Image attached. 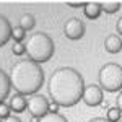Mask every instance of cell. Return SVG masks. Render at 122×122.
I'll list each match as a JSON object with an SVG mask.
<instances>
[{
	"mask_svg": "<svg viewBox=\"0 0 122 122\" xmlns=\"http://www.w3.org/2000/svg\"><path fill=\"white\" fill-rule=\"evenodd\" d=\"M25 38H26V31L21 28L20 25L11 28V39H13L15 42H23V41H25Z\"/></svg>",
	"mask_w": 122,
	"mask_h": 122,
	"instance_id": "obj_16",
	"label": "cell"
},
{
	"mask_svg": "<svg viewBox=\"0 0 122 122\" xmlns=\"http://www.w3.org/2000/svg\"><path fill=\"white\" fill-rule=\"evenodd\" d=\"M11 28L13 26L10 25L8 18L0 13V47L5 46L10 39H11Z\"/></svg>",
	"mask_w": 122,
	"mask_h": 122,
	"instance_id": "obj_9",
	"label": "cell"
},
{
	"mask_svg": "<svg viewBox=\"0 0 122 122\" xmlns=\"http://www.w3.org/2000/svg\"><path fill=\"white\" fill-rule=\"evenodd\" d=\"M25 46H26L28 57L39 65L42 62H49L54 56V51H56V44H54L52 38L46 33H41V31L28 36L25 41Z\"/></svg>",
	"mask_w": 122,
	"mask_h": 122,
	"instance_id": "obj_3",
	"label": "cell"
},
{
	"mask_svg": "<svg viewBox=\"0 0 122 122\" xmlns=\"http://www.w3.org/2000/svg\"><path fill=\"white\" fill-rule=\"evenodd\" d=\"M11 83H10V76L5 70L0 68V103H5L7 96L10 94Z\"/></svg>",
	"mask_w": 122,
	"mask_h": 122,
	"instance_id": "obj_10",
	"label": "cell"
},
{
	"mask_svg": "<svg viewBox=\"0 0 122 122\" xmlns=\"http://www.w3.org/2000/svg\"><path fill=\"white\" fill-rule=\"evenodd\" d=\"M10 83L18 94L33 96L44 85V70L42 67L33 62L31 59H21L15 62L10 68Z\"/></svg>",
	"mask_w": 122,
	"mask_h": 122,
	"instance_id": "obj_2",
	"label": "cell"
},
{
	"mask_svg": "<svg viewBox=\"0 0 122 122\" xmlns=\"http://www.w3.org/2000/svg\"><path fill=\"white\" fill-rule=\"evenodd\" d=\"M83 103L90 107H96L103 103V90L101 86L96 83H91V85H86L85 86V91H83Z\"/></svg>",
	"mask_w": 122,
	"mask_h": 122,
	"instance_id": "obj_7",
	"label": "cell"
},
{
	"mask_svg": "<svg viewBox=\"0 0 122 122\" xmlns=\"http://www.w3.org/2000/svg\"><path fill=\"white\" fill-rule=\"evenodd\" d=\"M116 29H117V33L122 36V16L117 20V21H116Z\"/></svg>",
	"mask_w": 122,
	"mask_h": 122,
	"instance_id": "obj_24",
	"label": "cell"
},
{
	"mask_svg": "<svg viewBox=\"0 0 122 122\" xmlns=\"http://www.w3.org/2000/svg\"><path fill=\"white\" fill-rule=\"evenodd\" d=\"M67 5L72 7V8H83V7H85L83 2H67Z\"/></svg>",
	"mask_w": 122,
	"mask_h": 122,
	"instance_id": "obj_21",
	"label": "cell"
},
{
	"mask_svg": "<svg viewBox=\"0 0 122 122\" xmlns=\"http://www.w3.org/2000/svg\"><path fill=\"white\" fill-rule=\"evenodd\" d=\"M106 119H107L109 122H119V121H122V112H121V109H117L116 106H114V107H107Z\"/></svg>",
	"mask_w": 122,
	"mask_h": 122,
	"instance_id": "obj_15",
	"label": "cell"
},
{
	"mask_svg": "<svg viewBox=\"0 0 122 122\" xmlns=\"http://www.w3.org/2000/svg\"><path fill=\"white\" fill-rule=\"evenodd\" d=\"M20 26L25 29V31H31V29L36 26V20H34V16L31 13H25L20 18Z\"/></svg>",
	"mask_w": 122,
	"mask_h": 122,
	"instance_id": "obj_13",
	"label": "cell"
},
{
	"mask_svg": "<svg viewBox=\"0 0 122 122\" xmlns=\"http://www.w3.org/2000/svg\"><path fill=\"white\" fill-rule=\"evenodd\" d=\"M11 52H13L15 56H23V54H26V46H25V42H15L13 47H11Z\"/></svg>",
	"mask_w": 122,
	"mask_h": 122,
	"instance_id": "obj_18",
	"label": "cell"
},
{
	"mask_svg": "<svg viewBox=\"0 0 122 122\" xmlns=\"http://www.w3.org/2000/svg\"><path fill=\"white\" fill-rule=\"evenodd\" d=\"M0 122H3V121H2V119H0Z\"/></svg>",
	"mask_w": 122,
	"mask_h": 122,
	"instance_id": "obj_27",
	"label": "cell"
},
{
	"mask_svg": "<svg viewBox=\"0 0 122 122\" xmlns=\"http://www.w3.org/2000/svg\"><path fill=\"white\" fill-rule=\"evenodd\" d=\"M85 31H86L85 23L80 18H75V16L68 18L65 21V25H64V34H65V38H68L70 41H78V39H81L85 36Z\"/></svg>",
	"mask_w": 122,
	"mask_h": 122,
	"instance_id": "obj_6",
	"label": "cell"
},
{
	"mask_svg": "<svg viewBox=\"0 0 122 122\" xmlns=\"http://www.w3.org/2000/svg\"><path fill=\"white\" fill-rule=\"evenodd\" d=\"M119 122H122V121H119Z\"/></svg>",
	"mask_w": 122,
	"mask_h": 122,
	"instance_id": "obj_28",
	"label": "cell"
},
{
	"mask_svg": "<svg viewBox=\"0 0 122 122\" xmlns=\"http://www.w3.org/2000/svg\"><path fill=\"white\" fill-rule=\"evenodd\" d=\"M101 3L99 2H85L83 13L88 20H98L101 15Z\"/></svg>",
	"mask_w": 122,
	"mask_h": 122,
	"instance_id": "obj_12",
	"label": "cell"
},
{
	"mask_svg": "<svg viewBox=\"0 0 122 122\" xmlns=\"http://www.w3.org/2000/svg\"><path fill=\"white\" fill-rule=\"evenodd\" d=\"M101 3V10L107 15H114L121 10V2H99Z\"/></svg>",
	"mask_w": 122,
	"mask_h": 122,
	"instance_id": "obj_14",
	"label": "cell"
},
{
	"mask_svg": "<svg viewBox=\"0 0 122 122\" xmlns=\"http://www.w3.org/2000/svg\"><path fill=\"white\" fill-rule=\"evenodd\" d=\"M85 86L83 75L78 70L73 67H60L49 76L47 91L54 103L62 107H70L81 101Z\"/></svg>",
	"mask_w": 122,
	"mask_h": 122,
	"instance_id": "obj_1",
	"label": "cell"
},
{
	"mask_svg": "<svg viewBox=\"0 0 122 122\" xmlns=\"http://www.w3.org/2000/svg\"><path fill=\"white\" fill-rule=\"evenodd\" d=\"M39 122H68L67 121L65 116H62V114H51L47 112L44 117H41Z\"/></svg>",
	"mask_w": 122,
	"mask_h": 122,
	"instance_id": "obj_17",
	"label": "cell"
},
{
	"mask_svg": "<svg viewBox=\"0 0 122 122\" xmlns=\"http://www.w3.org/2000/svg\"><path fill=\"white\" fill-rule=\"evenodd\" d=\"M59 107H60V106H59L57 103L51 101V103H49V112L51 114H59Z\"/></svg>",
	"mask_w": 122,
	"mask_h": 122,
	"instance_id": "obj_20",
	"label": "cell"
},
{
	"mask_svg": "<svg viewBox=\"0 0 122 122\" xmlns=\"http://www.w3.org/2000/svg\"><path fill=\"white\" fill-rule=\"evenodd\" d=\"M3 122H21V119H20L18 116H15V114H11L10 117H7Z\"/></svg>",
	"mask_w": 122,
	"mask_h": 122,
	"instance_id": "obj_23",
	"label": "cell"
},
{
	"mask_svg": "<svg viewBox=\"0 0 122 122\" xmlns=\"http://www.w3.org/2000/svg\"><path fill=\"white\" fill-rule=\"evenodd\" d=\"M8 106H10V109H11V112H15V114L25 112V111L28 109V99H26L23 94L15 93L11 98H10Z\"/></svg>",
	"mask_w": 122,
	"mask_h": 122,
	"instance_id": "obj_8",
	"label": "cell"
},
{
	"mask_svg": "<svg viewBox=\"0 0 122 122\" xmlns=\"http://www.w3.org/2000/svg\"><path fill=\"white\" fill-rule=\"evenodd\" d=\"M49 99H47L44 94H33L28 98V111L31 114V117H44L49 112Z\"/></svg>",
	"mask_w": 122,
	"mask_h": 122,
	"instance_id": "obj_5",
	"label": "cell"
},
{
	"mask_svg": "<svg viewBox=\"0 0 122 122\" xmlns=\"http://www.w3.org/2000/svg\"><path fill=\"white\" fill-rule=\"evenodd\" d=\"M116 107L121 109V112H122V91L117 94V98H116Z\"/></svg>",
	"mask_w": 122,
	"mask_h": 122,
	"instance_id": "obj_22",
	"label": "cell"
},
{
	"mask_svg": "<svg viewBox=\"0 0 122 122\" xmlns=\"http://www.w3.org/2000/svg\"><path fill=\"white\" fill-rule=\"evenodd\" d=\"M31 122H39L38 117H31Z\"/></svg>",
	"mask_w": 122,
	"mask_h": 122,
	"instance_id": "obj_26",
	"label": "cell"
},
{
	"mask_svg": "<svg viewBox=\"0 0 122 122\" xmlns=\"http://www.w3.org/2000/svg\"><path fill=\"white\" fill-rule=\"evenodd\" d=\"M88 122H109L106 117H94V119H91V121H88Z\"/></svg>",
	"mask_w": 122,
	"mask_h": 122,
	"instance_id": "obj_25",
	"label": "cell"
},
{
	"mask_svg": "<svg viewBox=\"0 0 122 122\" xmlns=\"http://www.w3.org/2000/svg\"><path fill=\"white\" fill-rule=\"evenodd\" d=\"M104 49L109 52V54H117L122 49V39L117 34H109L106 41H104Z\"/></svg>",
	"mask_w": 122,
	"mask_h": 122,
	"instance_id": "obj_11",
	"label": "cell"
},
{
	"mask_svg": "<svg viewBox=\"0 0 122 122\" xmlns=\"http://www.w3.org/2000/svg\"><path fill=\"white\" fill-rule=\"evenodd\" d=\"M11 116V109H10V106L7 103H0V119L2 121H5L7 117Z\"/></svg>",
	"mask_w": 122,
	"mask_h": 122,
	"instance_id": "obj_19",
	"label": "cell"
},
{
	"mask_svg": "<svg viewBox=\"0 0 122 122\" xmlns=\"http://www.w3.org/2000/svg\"><path fill=\"white\" fill-rule=\"evenodd\" d=\"M98 85L103 91L116 93L122 90V65L107 62L98 72Z\"/></svg>",
	"mask_w": 122,
	"mask_h": 122,
	"instance_id": "obj_4",
	"label": "cell"
}]
</instances>
